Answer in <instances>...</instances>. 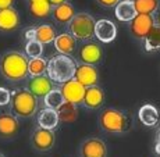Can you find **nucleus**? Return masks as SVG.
Returning a JSON list of instances; mask_svg holds the SVG:
<instances>
[{
  "instance_id": "obj_31",
  "label": "nucleus",
  "mask_w": 160,
  "mask_h": 157,
  "mask_svg": "<svg viewBox=\"0 0 160 157\" xmlns=\"http://www.w3.org/2000/svg\"><path fill=\"white\" fill-rule=\"evenodd\" d=\"M118 2L120 0H98V3L104 6V7H113V6H116Z\"/></svg>"
},
{
  "instance_id": "obj_26",
  "label": "nucleus",
  "mask_w": 160,
  "mask_h": 157,
  "mask_svg": "<svg viewBox=\"0 0 160 157\" xmlns=\"http://www.w3.org/2000/svg\"><path fill=\"white\" fill-rule=\"evenodd\" d=\"M137 14L152 15L159 8V0H132Z\"/></svg>"
},
{
  "instance_id": "obj_36",
  "label": "nucleus",
  "mask_w": 160,
  "mask_h": 157,
  "mask_svg": "<svg viewBox=\"0 0 160 157\" xmlns=\"http://www.w3.org/2000/svg\"><path fill=\"white\" fill-rule=\"evenodd\" d=\"M158 25L160 27V15H159V24H158Z\"/></svg>"
},
{
  "instance_id": "obj_5",
  "label": "nucleus",
  "mask_w": 160,
  "mask_h": 157,
  "mask_svg": "<svg viewBox=\"0 0 160 157\" xmlns=\"http://www.w3.org/2000/svg\"><path fill=\"white\" fill-rule=\"evenodd\" d=\"M70 35L74 36L75 39H91L95 36V24L96 21L93 20L91 14L87 13H78L75 14L70 21Z\"/></svg>"
},
{
  "instance_id": "obj_24",
  "label": "nucleus",
  "mask_w": 160,
  "mask_h": 157,
  "mask_svg": "<svg viewBox=\"0 0 160 157\" xmlns=\"http://www.w3.org/2000/svg\"><path fill=\"white\" fill-rule=\"evenodd\" d=\"M29 13L35 18H46L52 13V4L48 0L29 2Z\"/></svg>"
},
{
  "instance_id": "obj_14",
  "label": "nucleus",
  "mask_w": 160,
  "mask_h": 157,
  "mask_svg": "<svg viewBox=\"0 0 160 157\" xmlns=\"http://www.w3.org/2000/svg\"><path fill=\"white\" fill-rule=\"evenodd\" d=\"M95 35L102 43H110L116 39L117 29L110 20H99L95 24Z\"/></svg>"
},
{
  "instance_id": "obj_21",
  "label": "nucleus",
  "mask_w": 160,
  "mask_h": 157,
  "mask_svg": "<svg viewBox=\"0 0 160 157\" xmlns=\"http://www.w3.org/2000/svg\"><path fill=\"white\" fill-rule=\"evenodd\" d=\"M138 115H139L141 122L146 127H156L160 121L159 110L153 104H143L138 111Z\"/></svg>"
},
{
  "instance_id": "obj_25",
  "label": "nucleus",
  "mask_w": 160,
  "mask_h": 157,
  "mask_svg": "<svg viewBox=\"0 0 160 157\" xmlns=\"http://www.w3.org/2000/svg\"><path fill=\"white\" fill-rule=\"evenodd\" d=\"M145 41V49L146 52H155L160 49V27L153 25L152 28L148 31V33L143 38Z\"/></svg>"
},
{
  "instance_id": "obj_16",
  "label": "nucleus",
  "mask_w": 160,
  "mask_h": 157,
  "mask_svg": "<svg viewBox=\"0 0 160 157\" xmlns=\"http://www.w3.org/2000/svg\"><path fill=\"white\" fill-rule=\"evenodd\" d=\"M20 25V15L13 7L0 10V31L2 32H11Z\"/></svg>"
},
{
  "instance_id": "obj_15",
  "label": "nucleus",
  "mask_w": 160,
  "mask_h": 157,
  "mask_svg": "<svg viewBox=\"0 0 160 157\" xmlns=\"http://www.w3.org/2000/svg\"><path fill=\"white\" fill-rule=\"evenodd\" d=\"M82 103H84L88 109H92V110L100 109L104 103L103 91L98 85L85 88V95H84V100H82Z\"/></svg>"
},
{
  "instance_id": "obj_20",
  "label": "nucleus",
  "mask_w": 160,
  "mask_h": 157,
  "mask_svg": "<svg viewBox=\"0 0 160 157\" xmlns=\"http://www.w3.org/2000/svg\"><path fill=\"white\" fill-rule=\"evenodd\" d=\"M114 14L116 18L121 22H130L132 18L137 15V11H135L134 3L132 0H121L114 6Z\"/></svg>"
},
{
  "instance_id": "obj_34",
  "label": "nucleus",
  "mask_w": 160,
  "mask_h": 157,
  "mask_svg": "<svg viewBox=\"0 0 160 157\" xmlns=\"http://www.w3.org/2000/svg\"><path fill=\"white\" fill-rule=\"evenodd\" d=\"M52 6H57V4H61V3H66L67 0H48Z\"/></svg>"
},
{
  "instance_id": "obj_37",
  "label": "nucleus",
  "mask_w": 160,
  "mask_h": 157,
  "mask_svg": "<svg viewBox=\"0 0 160 157\" xmlns=\"http://www.w3.org/2000/svg\"><path fill=\"white\" fill-rule=\"evenodd\" d=\"M0 157H6V156H4V155H2V153H0Z\"/></svg>"
},
{
  "instance_id": "obj_3",
  "label": "nucleus",
  "mask_w": 160,
  "mask_h": 157,
  "mask_svg": "<svg viewBox=\"0 0 160 157\" xmlns=\"http://www.w3.org/2000/svg\"><path fill=\"white\" fill-rule=\"evenodd\" d=\"M99 125L107 134H125L132 127V118L117 109H106L99 115Z\"/></svg>"
},
{
  "instance_id": "obj_13",
  "label": "nucleus",
  "mask_w": 160,
  "mask_h": 157,
  "mask_svg": "<svg viewBox=\"0 0 160 157\" xmlns=\"http://www.w3.org/2000/svg\"><path fill=\"white\" fill-rule=\"evenodd\" d=\"M20 131V122L14 114L2 113L0 114V138L10 139L14 138Z\"/></svg>"
},
{
  "instance_id": "obj_27",
  "label": "nucleus",
  "mask_w": 160,
  "mask_h": 157,
  "mask_svg": "<svg viewBox=\"0 0 160 157\" xmlns=\"http://www.w3.org/2000/svg\"><path fill=\"white\" fill-rule=\"evenodd\" d=\"M48 68V61L43 57H32L28 60V75L38 76L46 74Z\"/></svg>"
},
{
  "instance_id": "obj_38",
  "label": "nucleus",
  "mask_w": 160,
  "mask_h": 157,
  "mask_svg": "<svg viewBox=\"0 0 160 157\" xmlns=\"http://www.w3.org/2000/svg\"><path fill=\"white\" fill-rule=\"evenodd\" d=\"M29 2H36V0H29Z\"/></svg>"
},
{
  "instance_id": "obj_28",
  "label": "nucleus",
  "mask_w": 160,
  "mask_h": 157,
  "mask_svg": "<svg viewBox=\"0 0 160 157\" xmlns=\"http://www.w3.org/2000/svg\"><path fill=\"white\" fill-rule=\"evenodd\" d=\"M43 101H45V106H46V107L56 110L57 107L64 101V97H63V95H61L60 89H58V88H53V89H52V91L49 92V93L43 97Z\"/></svg>"
},
{
  "instance_id": "obj_32",
  "label": "nucleus",
  "mask_w": 160,
  "mask_h": 157,
  "mask_svg": "<svg viewBox=\"0 0 160 157\" xmlns=\"http://www.w3.org/2000/svg\"><path fill=\"white\" fill-rule=\"evenodd\" d=\"M13 3H14V0H0V10L13 7Z\"/></svg>"
},
{
  "instance_id": "obj_22",
  "label": "nucleus",
  "mask_w": 160,
  "mask_h": 157,
  "mask_svg": "<svg viewBox=\"0 0 160 157\" xmlns=\"http://www.w3.org/2000/svg\"><path fill=\"white\" fill-rule=\"evenodd\" d=\"M58 115L57 111L53 109H49V107H45L43 110H41L38 114V125L42 128L46 129H52L53 131L54 128L58 125Z\"/></svg>"
},
{
  "instance_id": "obj_4",
  "label": "nucleus",
  "mask_w": 160,
  "mask_h": 157,
  "mask_svg": "<svg viewBox=\"0 0 160 157\" xmlns=\"http://www.w3.org/2000/svg\"><path fill=\"white\" fill-rule=\"evenodd\" d=\"M75 61L70 56L66 54H58V56L52 57V60L48 61V68L46 74L56 84H63L74 78L75 72Z\"/></svg>"
},
{
  "instance_id": "obj_19",
  "label": "nucleus",
  "mask_w": 160,
  "mask_h": 157,
  "mask_svg": "<svg viewBox=\"0 0 160 157\" xmlns=\"http://www.w3.org/2000/svg\"><path fill=\"white\" fill-rule=\"evenodd\" d=\"M52 17L53 20L58 24H67L71 21V18L75 15V10L70 3H61V4H57V6H53L52 8Z\"/></svg>"
},
{
  "instance_id": "obj_12",
  "label": "nucleus",
  "mask_w": 160,
  "mask_h": 157,
  "mask_svg": "<svg viewBox=\"0 0 160 157\" xmlns=\"http://www.w3.org/2000/svg\"><path fill=\"white\" fill-rule=\"evenodd\" d=\"M155 25V20L149 14H137L130 21V31L132 36L137 39H143L152 27Z\"/></svg>"
},
{
  "instance_id": "obj_35",
  "label": "nucleus",
  "mask_w": 160,
  "mask_h": 157,
  "mask_svg": "<svg viewBox=\"0 0 160 157\" xmlns=\"http://www.w3.org/2000/svg\"><path fill=\"white\" fill-rule=\"evenodd\" d=\"M156 145H160V129L156 132Z\"/></svg>"
},
{
  "instance_id": "obj_30",
  "label": "nucleus",
  "mask_w": 160,
  "mask_h": 157,
  "mask_svg": "<svg viewBox=\"0 0 160 157\" xmlns=\"http://www.w3.org/2000/svg\"><path fill=\"white\" fill-rule=\"evenodd\" d=\"M10 96H11V92L0 86V106H7L10 103Z\"/></svg>"
},
{
  "instance_id": "obj_1",
  "label": "nucleus",
  "mask_w": 160,
  "mask_h": 157,
  "mask_svg": "<svg viewBox=\"0 0 160 157\" xmlns=\"http://www.w3.org/2000/svg\"><path fill=\"white\" fill-rule=\"evenodd\" d=\"M0 74L11 82L28 76V57L20 52H7L0 58Z\"/></svg>"
},
{
  "instance_id": "obj_2",
  "label": "nucleus",
  "mask_w": 160,
  "mask_h": 157,
  "mask_svg": "<svg viewBox=\"0 0 160 157\" xmlns=\"http://www.w3.org/2000/svg\"><path fill=\"white\" fill-rule=\"evenodd\" d=\"M10 107L13 114L20 118L32 117L38 110V97H35L27 88L14 89L10 96Z\"/></svg>"
},
{
  "instance_id": "obj_18",
  "label": "nucleus",
  "mask_w": 160,
  "mask_h": 157,
  "mask_svg": "<svg viewBox=\"0 0 160 157\" xmlns=\"http://www.w3.org/2000/svg\"><path fill=\"white\" fill-rule=\"evenodd\" d=\"M54 47L60 54H66L70 56L71 53H74L77 46V39L71 36L70 33H60L56 36V39L53 41Z\"/></svg>"
},
{
  "instance_id": "obj_8",
  "label": "nucleus",
  "mask_w": 160,
  "mask_h": 157,
  "mask_svg": "<svg viewBox=\"0 0 160 157\" xmlns=\"http://www.w3.org/2000/svg\"><path fill=\"white\" fill-rule=\"evenodd\" d=\"M54 142H56V136L52 129H46L42 127H38L33 131L32 138H31V143L39 152H46L53 147Z\"/></svg>"
},
{
  "instance_id": "obj_33",
  "label": "nucleus",
  "mask_w": 160,
  "mask_h": 157,
  "mask_svg": "<svg viewBox=\"0 0 160 157\" xmlns=\"http://www.w3.org/2000/svg\"><path fill=\"white\" fill-rule=\"evenodd\" d=\"M25 39L27 41H33L35 39V28H29L25 31Z\"/></svg>"
},
{
  "instance_id": "obj_9",
  "label": "nucleus",
  "mask_w": 160,
  "mask_h": 157,
  "mask_svg": "<svg viewBox=\"0 0 160 157\" xmlns=\"http://www.w3.org/2000/svg\"><path fill=\"white\" fill-rule=\"evenodd\" d=\"M103 50L100 45L96 42H88L81 46L78 52V60L84 64H91V66H96L102 61Z\"/></svg>"
},
{
  "instance_id": "obj_11",
  "label": "nucleus",
  "mask_w": 160,
  "mask_h": 157,
  "mask_svg": "<svg viewBox=\"0 0 160 157\" xmlns=\"http://www.w3.org/2000/svg\"><path fill=\"white\" fill-rule=\"evenodd\" d=\"M53 88H54L53 81H52L48 75H45V74L43 75L32 76V78L27 82V89H28L35 97H38V99L45 97Z\"/></svg>"
},
{
  "instance_id": "obj_29",
  "label": "nucleus",
  "mask_w": 160,
  "mask_h": 157,
  "mask_svg": "<svg viewBox=\"0 0 160 157\" xmlns=\"http://www.w3.org/2000/svg\"><path fill=\"white\" fill-rule=\"evenodd\" d=\"M43 53V45L39 43L38 41H27L25 45V54L27 57L32 58V57H41Z\"/></svg>"
},
{
  "instance_id": "obj_23",
  "label": "nucleus",
  "mask_w": 160,
  "mask_h": 157,
  "mask_svg": "<svg viewBox=\"0 0 160 157\" xmlns=\"http://www.w3.org/2000/svg\"><path fill=\"white\" fill-rule=\"evenodd\" d=\"M56 31L52 25L43 24L35 28V41H38L42 45H48V43H53L56 39Z\"/></svg>"
},
{
  "instance_id": "obj_6",
  "label": "nucleus",
  "mask_w": 160,
  "mask_h": 157,
  "mask_svg": "<svg viewBox=\"0 0 160 157\" xmlns=\"http://www.w3.org/2000/svg\"><path fill=\"white\" fill-rule=\"evenodd\" d=\"M58 89H60L61 95H63L66 101H70V103H74V104H79L84 100L85 86H82L74 78L60 84V88Z\"/></svg>"
},
{
  "instance_id": "obj_17",
  "label": "nucleus",
  "mask_w": 160,
  "mask_h": 157,
  "mask_svg": "<svg viewBox=\"0 0 160 157\" xmlns=\"http://www.w3.org/2000/svg\"><path fill=\"white\" fill-rule=\"evenodd\" d=\"M57 115H58V121L63 124H71L77 118H78V104L70 103V101L64 100L63 103L56 109Z\"/></svg>"
},
{
  "instance_id": "obj_10",
  "label": "nucleus",
  "mask_w": 160,
  "mask_h": 157,
  "mask_svg": "<svg viewBox=\"0 0 160 157\" xmlns=\"http://www.w3.org/2000/svg\"><path fill=\"white\" fill-rule=\"evenodd\" d=\"M81 157H107V147L99 138H88L79 146Z\"/></svg>"
},
{
  "instance_id": "obj_7",
  "label": "nucleus",
  "mask_w": 160,
  "mask_h": 157,
  "mask_svg": "<svg viewBox=\"0 0 160 157\" xmlns=\"http://www.w3.org/2000/svg\"><path fill=\"white\" fill-rule=\"evenodd\" d=\"M74 79L79 82L82 86L88 88V86L98 85L99 81V72H98L96 67L91 66V64H77L75 72H74Z\"/></svg>"
}]
</instances>
